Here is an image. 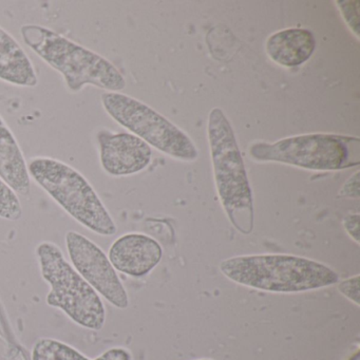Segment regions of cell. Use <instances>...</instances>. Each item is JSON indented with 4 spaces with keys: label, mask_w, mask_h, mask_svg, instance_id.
Listing matches in <instances>:
<instances>
[{
    "label": "cell",
    "mask_w": 360,
    "mask_h": 360,
    "mask_svg": "<svg viewBox=\"0 0 360 360\" xmlns=\"http://www.w3.org/2000/svg\"><path fill=\"white\" fill-rule=\"evenodd\" d=\"M219 269L233 283L274 294H296L338 283L334 269L305 257L288 254L244 255L224 259Z\"/></svg>",
    "instance_id": "cell-1"
},
{
    "label": "cell",
    "mask_w": 360,
    "mask_h": 360,
    "mask_svg": "<svg viewBox=\"0 0 360 360\" xmlns=\"http://www.w3.org/2000/svg\"><path fill=\"white\" fill-rule=\"evenodd\" d=\"M208 142L219 199L231 224L242 235L254 231V197L231 122L222 109L208 115Z\"/></svg>",
    "instance_id": "cell-2"
},
{
    "label": "cell",
    "mask_w": 360,
    "mask_h": 360,
    "mask_svg": "<svg viewBox=\"0 0 360 360\" xmlns=\"http://www.w3.org/2000/svg\"><path fill=\"white\" fill-rule=\"evenodd\" d=\"M20 34L32 51L64 77L71 91H81L87 85L108 92L125 89V77L112 63L60 33L37 25H25Z\"/></svg>",
    "instance_id": "cell-3"
},
{
    "label": "cell",
    "mask_w": 360,
    "mask_h": 360,
    "mask_svg": "<svg viewBox=\"0 0 360 360\" xmlns=\"http://www.w3.org/2000/svg\"><path fill=\"white\" fill-rule=\"evenodd\" d=\"M28 170L31 178L79 224L105 237L117 233L112 217L81 172L48 157L31 159Z\"/></svg>",
    "instance_id": "cell-4"
},
{
    "label": "cell",
    "mask_w": 360,
    "mask_h": 360,
    "mask_svg": "<svg viewBox=\"0 0 360 360\" xmlns=\"http://www.w3.org/2000/svg\"><path fill=\"white\" fill-rule=\"evenodd\" d=\"M37 256L44 280L50 285L46 302L62 309L75 323L101 330L106 322V309L100 295L75 271L60 248L52 242H41Z\"/></svg>",
    "instance_id": "cell-5"
},
{
    "label": "cell",
    "mask_w": 360,
    "mask_h": 360,
    "mask_svg": "<svg viewBox=\"0 0 360 360\" xmlns=\"http://www.w3.org/2000/svg\"><path fill=\"white\" fill-rule=\"evenodd\" d=\"M359 138L330 134L290 136L278 142L256 143L250 149L252 159L277 162L317 172H334L359 165L353 155L359 149Z\"/></svg>",
    "instance_id": "cell-6"
},
{
    "label": "cell",
    "mask_w": 360,
    "mask_h": 360,
    "mask_svg": "<svg viewBox=\"0 0 360 360\" xmlns=\"http://www.w3.org/2000/svg\"><path fill=\"white\" fill-rule=\"evenodd\" d=\"M103 107L115 122L149 146L174 159L193 162L199 157L193 141L178 126L148 105L121 92H105Z\"/></svg>",
    "instance_id": "cell-7"
},
{
    "label": "cell",
    "mask_w": 360,
    "mask_h": 360,
    "mask_svg": "<svg viewBox=\"0 0 360 360\" xmlns=\"http://www.w3.org/2000/svg\"><path fill=\"white\" fill-rule=\"evenodd\" d=\"M66 246L75 271L100 296L117 309H126L129 307V296L125 286L108 256L98 244L82 233L68 231Z\"/></svg>",
    "instance_id": "cell-8"
},
{
    "label": "cell",
    "mask_w": 360,
    "mask_h": 360,
    "mask_svg": "<svg viewBox=\"0 0 360 360\" xmlns=\"http://www.w3.org/2000/svg\"><path fill=\"white\" fill-rule=\"evenodd\" d=\"M96 141L101 165L109 176H132L150 164L151 147L134 134L103 129L96 134Z\"/></svg>",
    "instance_id": "cell-9"
},
{
    "label": "cell",
    "mask_w": 360,
    "mask_h": 360,
    "mask_svg": "<svg viewBox=\"0 0 360 360\" xmlns=\"http://www.w3.org/2000/svg\"><path fill=\"white\" fill-rule=\"evenodd\" d=\"M108 258L115 271L141 278L150 274L160 264L163 248L157 240L145 233H126L113 242Z\"/></svg>",
    "instance_id": "cell-10"
},
{
    "label": "cell",
    "mask_w": 360,
    "mask_h": 360,
    "mask_svg": "<svg viewBox=\"0 0 360 360\" xmlns=\"http://www.w3.org/2000/svg\"><path fill=\"white\" fill-rule=\"evenodd\" d=\"M316 49V39L307 29L290 28L274 33L267 39L265 51L269 58L284 68L305 64Z\"/></svg>",
    "instance_id": "cell-11"
},
{
    "label": "cell",
    "mask_w": 360,
    "mask_h": 360,
    "mask_svg": "<svg viewBox=\"0 0 360 360\" xmlns=\"http://www.w3.org/2000/svg\"><path fill=\"white\" fill-rule=\"evenodd\" d=\"M0 179L16 193L28 195L31 176L28 164L18 140L9 126L0 117Z\"/></svg>",
    "instance_id": "cell-12"
},
{
    "label": "cell",
    "mask_w": 360,
    "mask_h": 360,
    "mask_svg": "<svg viewBox=\"0 0 360 360\" xmlns=\"http://www.w3.org/2000/svg\"><path fill=\"white\" fill-rule=\"evenodd\" d=\"M0 79L20 87L39 84L37 70L22 46L0 27Z\"/></svg>",
    "instance_id": "cell-13"
},
{
    "label": "cell",
    "mask_w": 360,
    "mask_h": 360,
    "mask_svg": "<svg viewBox=\"0 0 360 360\" xmlns=\"http://www.w3.org/2000/svg\"><path fill=\"white\" fill-rule=\"evenodd\" d=\"M31 357L32 360H132L131 353L121 347H111L90 359L71 345L52 338L39 339L33 345Z\"/></svg>",
    "instance_id": "cell-14"
},
{
    "label": "cell",
    "mask_w": 360,
    "mask_h": 360,
    "mask_svg": "<svg viewBox=\"0 0 360 360\" xmlns=\"http://www.w3.org/2000/svg\"><path fill=\"white\" fill-rule=\"evenodd\" d=\"M22 217V207L18 195L0 179V218L18 221Z\"/></svg>",
    "instance_id": "cell-15"
},
{
    "label": "cell",
    "mask_w": 360,
    "mask_h": 360,
    "mask_svg": "<svg viewBox=\"0 0 360 360\" xmlns=\"http://www.w3.org/2000/svg\"><path fill=\"white\" fill-rule=\"evenodd\" d=\"M342 18H345L349 29L359 35V3L358 1H337Z\"/></svg>",
    "instance_id": "cell-16"
},
{
    "label": "cell",
    "mask_w": 360,
    "mask_h": 360,
    "mask_svg": "<svg viewBox=\"0 0 360 360\" xmlns=\"http://www.w3.org/2000/svg\"><path fill=\"white\" fill-rule=\"evenodd\" d=\"M360 276L355 275L353 277L347 278L342 281H338L337 283V290L342 296H345L347 300L359 307L360 305Z\"/></svg>",
    "instance_id": "cell-17"
},
{
    "label": "cell",
    "mask_w": 360,
    "mask_h": 360,
    "mask_svg": "<svg viewBox=\"0 0 360 360\" xmlns=\"http://www.w3.org/2000/svg\"><path fill=\"white\" fill-rule=\"evenodd\" d=\"M359 172H356L341 187L339 195L349 199H359Z\"/></svg>",
    "instance_id": "cell-18"
},
{
    "label": "cell",
    "mask_w": 360,
    "mask_h": 360,
    "mask_svg": "<svg viewBox=\"0 0 360 360\" xmlns=\"http://www.w3.org/2000/svg\"><path fill=\"white\" fill-rule=\"evenodd\" d=\"M359 214H347L342 221L343 229L352 240L359 244Z\"/></svg>",
    "instance_id": "cell-19"
},
{
    "label": "cell",
    "mask_w": 360,
    "mask_h": 360,
    "mask_svg": "<svg viewBox=\"0 0 360 360\" xmlns=\"http://www.w3.org/2000/svg\"><path fill=\"white\" fill-rule=\"evenodd\" d=\"M349 360H359V352H356Z\"/></svg>",
    "instance_id": "cell-20"
},
{
    "label": "cell",
    "mask_w": 360,
    "mask_h": 360,
    "mask_svg": "<svg viewBox=\"0 0 360 360\" xmlns=\"http://www.w3.org/2000/svg\"><path fill=\"white\" fill-rule=\"evenodd\" d=\"M198 360H212V359H198Z\"/></svg>",
    "instance_id": "cell-21"
}]
</instances>
